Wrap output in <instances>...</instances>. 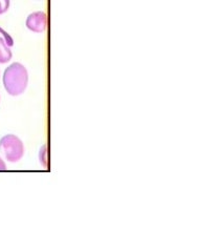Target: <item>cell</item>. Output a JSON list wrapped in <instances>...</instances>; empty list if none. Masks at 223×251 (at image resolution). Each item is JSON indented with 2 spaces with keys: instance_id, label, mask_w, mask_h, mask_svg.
Returning a JSON list of instances; mask_svg holds the SVG:
<instances>
[{
  "instance_id": "cell-7",
  "label": "cell",
  "mask_w": 223,
  "mask_h": 251,
  "mask_svg": "<svg viewBox=\"0 0 223 251\" xmlns=\"http://www.w3.org/2000/svg\"><path fill=\"white\" fill-rule=\"evenodd\" d=\"M0 33H1L2 35H3V37H4V40H5V42H6V44L9 47H12L13 44H14V41H13V39H12V37L7 34L4 29H2L1 27H0Z\"/></svg>"
},
{
  "instance_id": "cell-1",
  "label": "cell",
  "mask_w": 223,
  "mask_h": 251,
  "mask_svg": "<svg viewBox=\"0 0 223 251\" xmlns=\"http://www.w3.org/2000/svg\"><path fill=\"white\" fill-rule=\"evenodd\" d=\"M28 83V73L23 64L12 63L3 74V86L11 96L23 94Z\"/></svg>"
},
{
  "instance_id": "cell-3",
  "label": "cell",
  "mask_w": 223,
  "mask_h": 251,
  "mask_svg": "<svg viewBox=\"0 0 223 251\" xmlns=\"http://www.w3.org/2000/svg\"><path fill=\"white\" fill-rule=\"evenodd\" d=\"M25 25L29 31L34 33H43L47 26L46 14L41 11L29 14L26 18Z\"/></svg>"
},
{
  "instance_id": "cell-8",
  "label": "cell",
  "mask_w": 223,
  "mask_h": 251,
  "mask_svg": "<svg viewBox=\"0 0 223 251\" xmlns=\"http://www.w3.org/2000/svg\"><path fill=\"white\" fill-rule=\"evenodd\" d=\"M6 171V165L3 162V160L1 159V157H0V172H4Z\"/></svg>"
},
{
  "instance_id": "cell-5",
  "label": "cell",
  "mask_w": 223,
  "mask_h": 251,
  "mask_svg": "<svg viewBox=\"0 0 223 251\" xmlns=\"http://www.w3.org/2000/svg\"><path fill=\"white\" fill-rule=\"evenodd\" d=\"M11 0H0V15H2L7 12L10 9Z\"/></svg>"
},
{
  "instance_id": "cell-6",
  "label": "cell",
  "mask_w": 223,
  "mask_h": 251,
  "mask_svg": "<svg viewBox=\"0 0 223 251\" xmlns=\"http://www.w3.org/2000/svg\"><path fill=\"white\" fill-rule=\"evenodd\" d=\"M46 145H44L41 151H40V161H41V164H43L44 167H46L47 163H46Z\"/></svg>"
},
{
  "instance_id": "cell-4",
  "label": "cell",
  "mask_w": 223,
  "mask_h": 251,
  "mask_svg": "<svg viewBox=\"0 0 223 251\" xmlns=\"http://www.w3.org/2000/svg\"><path fill=\"white\" fill-rule=\"evenodd\" d=\"M13 57L12 50L10 47L7 46L5 40L0 37V63L9 62Z\"/></svg>"
},
{
  "instance_id": "cell-2",
  "label": "cell",
  "mask_w": 223,
  "mask_h": 251,
  "mask_svg": "<svg viewBox=\"0 0 223 251\" xmlns=\"http://www.w3.org/2000/svg\"><path fill=\"white\" fill-rule=\"evenodd\" d=\"M0 151L11 163L20 161L24 154V145L15 135H5L0 139Z\"/></svg>"
}]
</instances>
